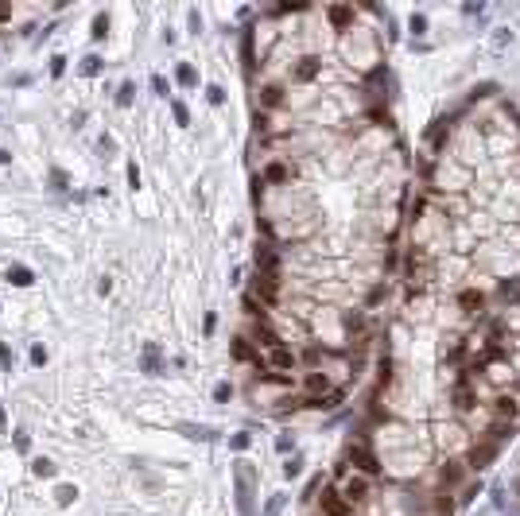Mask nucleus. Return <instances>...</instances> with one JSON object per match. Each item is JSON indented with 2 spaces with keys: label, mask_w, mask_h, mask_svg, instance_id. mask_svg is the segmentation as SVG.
<instances>
[{
  "label": "nucleus",
  "mask_w": 520,
  "mask_h": 516,
  "mask_svg": "<svg viewBox=\"0 0 520 516\" xmlns=\"http://www.w3.org/2000/svg\"><path fill=\"white\" fill-rule=\"evenodd\" d=\"M144 369H148V373H156V369H159V350H156V346L144 350Z\"/></svg>",
  "instance_id": "5"
},
{
  "label": "nucleus",
  "mask_w": 520,
  "mask_h": 516,
  "mask_svg": "<svg viewBox=\"0 0 520 516\" xmlns=\"http://www.w3.org/2000/svg\"><path fill=\"white\" fill-rule=\"evenodd\" d=\"M171 113H175V121H179V124H186V121H190V113H186V105H183V101H171Z\"/></svg>",
  "instance_id": "12"
},
{
  "label": "nucleus",
  "mask_w": 520,
  "mask_h": 516,
  "mask_svg": "<svg viewBox=\"0 0 520 516\" xmlns=\"http://www.w3.org/2000/svg\"><path fill=\"white\" fill-rule=\"evenodd\" d=\"M248 443H253V438H248L245 431H241V435H233V438H229V446H233V450H248Z\"/></svg>",
  "instance_id": "14"
},
{
  "label": "nucleus",
  "mask_w": 520,
  "mask_h": 516,
  "mask_svg": "<svg viewBox=\"0 0 520 516\" xmlns=\"http://www.w3.org/2000/svg\"><path fill=\"white\" fill-rule=\"evenodd\" d=\"M276 450H280V454H287V450H295V438H287V435H283V438H276Z\"/></svg>",
  "instance_id": "18"
},
{
  "label": "nucleus",
  "mask_w": 520,
  "mask_h": 516,
  "mask_svg": "<svg viewBox=\"0 0 520 516\" xmlns=\"http://www.w3.org/2000/svg\"><path fill=\"white\" fill-rule=\"evenodd\" d=\"M233 396V385L229 380H218V385H214V400H229Z\"/></svg>",
  "instance_id": "7"
},
{
  "label": "nucleus",
  "mask_w": 520,
  "mask_h": 516,
  "mask_svg": "<svg viewBox=\"0 0 520 516\" xmlns=\"http://www.w3.org/2000/svg\"><path fill=\"white\" fill-rule=\"evenodd\" d=\"M12 283L27 288V283H31V272H27V268H12Z\"/></svg>",
  "instance_id": "10"
},
{
  "label": "nucleus",
  "mask_w": 520,
  "mask_h": 516,
  "mask_svg": "<svg viewBox=\"0 0 520 516\" xmlns=\"http://www.w3.org/2000/svg\"><path fill=\"white\" fill-rule=\"evenodd\" d=\"M206 97H210L214 105H221V101H225V89H221V86H210V89H206Z\"/></svg>",
  "instance_id": "16"
},
{
  "label": "nucleus",
  "mask_w": 520,
  "mask_h": 516,
  "mask_svg": "<svg viewBox=\"0 0 520 516\" xmlns=\"http://www.w3.org/2000/svg\"><path fill=\"white\" fill-rule=\"evenodd\" d=\"M93 35H97V39L105 35V16H97V20H93Z\"/></svg>",
  "instance_id": "21"
},
{
  "label": "nucleus",
  "mask_w": 520,
  "mask_h": 516,
  "mask_svg": "<svg viewBox=\"0 0 520 516\" xmlns=\"http://www.w3.org/2000/svg\"><path fill=\"white\" fill-rule=\"evenodd\" d=\"M31 361H35V365H43V361H47V350H43V346H35V350H31Z\"/></svg>",
  "instance_id": "20"
},
{
  "label": "nucleus",
  "mask_w": 520,
  "mask_h": 516,
  "mask_svg": "<svg viewBox=\"0 0 520 516\" xmlns=\"http://www.w3.org/2000/svg\"><path fill=\"white\" fill-rule=\"evenodd\" d=\"M175 78H179V86H186V89H190V86H198V74H194V66H190V62H183V66H179V70H175Z\"/></svg>",
  "instance_id": "2"
},
{
  "label": "nucleus",
  "mask_w": 520,
  "mask_h": 516,
  "mask_svg": "<svg viewBox=\"0 0 520 516\" xmlns=\"http://www.w3.org/2000/svg\"><path fill=\"white\" fill-rule=\"evenodd\" d=\"M54 497H59V505H70V501H74V485H59Z\"/></svg>",
  "instance_id": "13"
},
{
  "label": "nucleus",
  "mask_w": 520,
  "mask_h": 516,
  "mask_svg": "<svg viewBox=\"0 0 520 516\" xmlns=\"http://www.w3.org/2000/svg\"><path fill=\"white\" fill-rule=\"evenodd\" d=\"M151 89H156V93H167V82L159 78V74H151Z\"/></svg>",
  "instance_id": "19"
},
{
  "label": "nucleus",
  "mask_w": 520,
  "mask_h": 516,
  "mask_svg": "<svg viewBox=\"0 0 520 516\" xmlns=\"http://www.w3.org/2000/svg\"><path fill=\"white\" fill-rule=\"evenodd\" d=\"M0 163H8V151H0Z\"/></svg>",
  "instance_id": "22"
},
{
  "label": "nucleus",
  "mask_w": 520,
  "mask_h": 516,
  "mask_svg": "<svg viewBox=\"0 0 520 516\" xmlns=\"http://www.w3.org/2000/svg\"><path fill=\"white\" fill-rule=\"evenodd\" d=\"M183 431H186L190 438H214V431L206 427V423H183Z\"/></svg>",
  "instance_id": "4"
},
{
  "label": "nucleus",
  "mask_w": 520,
  "mask_h": 516,
  "mask_svg": "<svg viewBox=\"0 0 520 516\" xmlns=\"http://www.w3.org/2000/svg\"><path fill=\"white\" fill-rule=\"evenodd\" d=\"M408 27H412L415 35H423V31H427V16H423V12H415V16L408 20Z\"/></svg>",
  "instance_id": "6"
},
{
  "label": "nucleus",
  "mask_w": 520,
  "mask_h": 516,
  "mask_svg": "<svg viewBox=\"0 0 520 516\" xmlns=\"http://www.w3.org/2000/svg\"><path fill=\"white\" fill-rule=\"evenodd\" d=\"M35 473H39V477H54V466L47 462V458H39V462H35Z\"/></svg>",
  "instance_id": "15"
},
{
  "label": "nucleus",
  "mask_w": 520,
  "mask_h": 516,
  "mask_svg": "<svg viewBox=\"0 0 520 516\" xmlns=\"http://www.w3.org/2000/svg\"><path fill=\"white\" fill-rule=\"evenodd\" d=\"M101 70V59H97V54H86V59H82V74H97Z\"/></svg>",
  "instance_id": "8"
},
{
  "label": "nucleus",
  "mask_w": 520,
  "mask_h": 516,
  "mask_svg": "<svg viewBox=\"0 0 520 516\" xmlns=\"http://www.w3.org/2000/svg\"><path fill=\"white\" fill-rule=\"evenodd\" d=\"M117 101H121V105H128V101H132V82H124V86H121V93H117Z\"/></svg>",
  "instance_id": "17"
},
{
  "label": "nucleus",
  "mask_w": 520,
  "mask_h": 516,
  "mask_svg": "<svg viewBox=\"0 0 520 516\" xmlns=\"http://www.w3.org/2000/svg\"><path fill=\"white\" fill-rule=\"evenodd\" d=\"M233 485H237V512L241 516H253V470H248V462H237V470H233Z\"/></svg>",
  "instance_id": "1"
},
{
  "label": "nucleus",
  "mask_w": 520,
  "mask_h": 516,
  "mask_svg": "<svg viewBox=\"0 0 520 516\" xmlns=\"http://www.w3.org/2000/svg\"><path fill=\"white\" fill-rule=\"evenodd\" d=\"M299 473H303V454H291L287 458V462H283V477H299Z\"/></svg>",
  "instance_id": "3"
},
{
  "label": "nucleus",
  "mask_w": 520,
  "mask_h": 516,
  "mask_svg": "<svg viewBox=\"0 0 520 516\" xmlns=\"http://www.w3.org/2000/svg\"><path fill=\"white\" fill-rule=\"evenodd\" d=\"M280 508H283V493H276V497L264 505V516H280Z\"/></svg>",
  "instance_id": "9"
},
{
  "label": "nucleus",
  "mask_w": 520,
  "mask_h": 516,
  "mask_svg": "<svg viewBox=\"0 0 520 516\" xmlns=\"http://www.w3.org/2000/svg\"><path fill=\"white\" fill-rule=\"evenodd\" d=\"M505 43H512V31H509V27H497V35H493V47L501 51Z\"/></svg>",
  "instance_id": "11"
}]
</instances>
